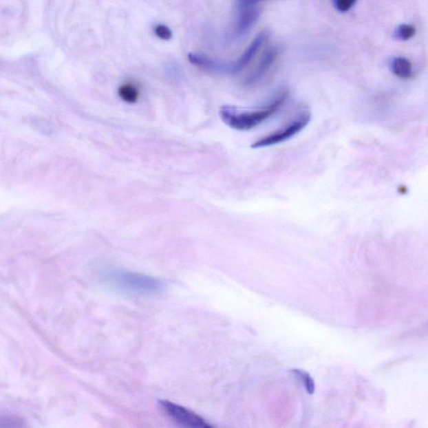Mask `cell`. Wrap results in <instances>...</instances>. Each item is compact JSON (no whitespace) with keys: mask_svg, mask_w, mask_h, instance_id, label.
<instances>
[{"mask_svg":"<svg viewBox=\"0 0 428 428\" xmlns=\"http://www.w3.org/2000/svg\"><path fill=\"white\" fill-rule=\"evenodd\" d=\"M159 405L165 414L179 425L189 428L211 427V425L204 418L184 407L169 402V400H159Z\"/></svg>","mask_w":428,"mask_h":428,"instance_id":"cell-4","label":"cell"},{"mask_svg":"<svg viewBox=\"0 0 428 428\" xmlns=\"http://www.w3.org/2000/svg\"><path fill=\"white\" fill-rule=\"evenodd\" d=\"M268 37V31L264 30L261 33H259L254 41L251 43V45L248 46V48L245 50L244 53L241 56L238 60L231 65H227V72L236 74L242 72L246 66L250 63L253 58L255 57L257 52L266 42Z\"/></svg>","mask_w":428,"mask_h":428,"instance_id":"cell-5","label":"cell"},{"mask_svg":"<svg viewBox=\"0 0 428 428\" xmlns=\"http://www.w3.org/2000/svg\"><path fill=\"white\" fill-rule=\"evenodd\" d=\"M156 36L162 39V40L169 41L172 38V31L169 27L163 25H159L155 27Z\"/></svg>","mask_w":428,"mask_h":428,"instance_id":"cell-12","label":"cell"},{"mask_svg":"<svg viewBox=\"0 0 428 428\" xmlns=\"http://www.w3.org/2000/svg\"><path fill=\"white\" fill-rule=\"evenodd\" d=\"M279 54V50L278 47H271L264 54L261 61H259L257 67L254 69L250 76L247 78L245 84L252 85L257 81L261 79V78L266 75V72L270 69L272 65L275 63L276 59H277Z\"/></svg>","mask_w":428,"mask_h":428,"instance_id":"cell-6","label":"cell"},{"mask_svg":"<svg viewBox=\"0 0 428 428\" xmlns=\"http://www.w3.org/2000/svg\"><path fill=\"white\" fill-rule=\"evenodd\" d=\"M299 373V376L303 377V383H305L307 392L312 394L314 390V384L312 378L306 373L295 371Z\"/></svg>","mask_w":428,"mask_h":428,"instance_id":"cell-14","label":"cell"},{"mask_svg":"<svg viewBox=\"0 0 428 428\" xmlns=\"http://www.w3.org/2000/svg\"><path fill=\"white\" fill-rule=\"evenodd\" d=\"M356 2V0H334V5L340 12H346Z\"/></svg>","mask_w":428,"mask_h":428,"instance_id":"cell-13","label":"cell"},{"mask_svg":"<svg viewBox=\"0 0 428 428\" xmlns=\"http://www.w3.org/2000/svg\"><path fill=\"white\" fill-rule=\"evenodd\" d=\"M189 60L191 63L200 66L201 68L214 72H225V65L220 63L202 54L190 53Z\"/></svg>","mask_w":428,"mask_h":428,"instance_id":"cell-8","label":"cell"},{"mask_svg":"<svg viewBox=\"0 0 428 428\" xmlns=\"http://www.w3.org/2000/svg\"><path fill=\"white\" fill-rule=\"evenodd\" d=\"M118 92L120 98L128 104H135L138 101L140 92L134 84H123L118 88Z\"/></svg>","mask_w":428,"mask_h":428,"instance_id":"cell-10","label":"cell"},{"mask_svg":"<svg viewBox=\"0 0 428 428\" xmlns=\"http://www.w3.org/2000/svg\"><path fill=\"white\" fill-rule=\"evenodd\" d=\"M263 0H239V6L243 8L252 7Z\"/></svg>","mask_w":428,"mask_h":428,"instance_id":"cell-15","label":"cell"},{"mask_svg":"<svg viewBox=\"0 0 428 428\" xmlns=\"http://www.w3.org/2000/svg\"><path fill=\"white\" fill-rule=\"evenodd\" d=\"M391 69L395 76L408 79L412 75V65L406 58L398 57L392 61Z\"/></svg>","mask_w":428,"mask_h":428,"instance_id":"cell-9","label":"cell"},{"mask_svg":"<svg viewBox=\"0 0 428 428\" xmlns=\"http://www.w3.org/2000/svg\"><path fill=\"white\" fill-rule=\"evenodd\" d=\"M416 34V29L414 25L403 24L396 29L395 36L400 41H408Z\"/></svg>","mask_w":428,"mask_h":428,"instance_id":"cell-11","label":"cell"},{"mask_svg":"<svg viewBox=\"0 0 428 428\" xmlns=\"http://www.w3.org/2000/svg\"><path fill=\"white\" fill-rule=\"evenodd\" d=\"M311 115L309 112H303L293 122L289 123V125L283 127L281 129L276 131L273 133L268 135L266 137H264L253 143L252 149H264V147L275 146L285 142L305 129L309 125Z\"/></svg>","mask_w":428,"mask_h":428,"instance_id":"cell-3","label":"cell"},{"mask_svg":"<svg viewBox=\"0 0 428 428\" xmlns=\"http://www.w3.org/2000/svg\"><path fill=\"white\" fill-rule=\"evenodd\" d=\"M248 9L241 14L236 27L237 36H243L252 28L260 17V10L256 8L248 7Z\"/></svg>","mask_w":428,"mask_h":428,"instance_id":"cell-7","label":"cell"},{"mask_svg":"<svg viewBox=\"0 0 428 428\" xmlns=\"http://www.w3.org/2000/svg\"><path fill=\"white\" fill-rule=\"evenodd\" d=\"M287 96V92H280L270 103L253 111L239 112L231 107H224L221 109L220 116L232 129L250 131L275 114L285 103Z\"/></svg>","mask_w":428,"mask_h":428,"instance_id":"cell-1","label":"cell"},{"mask_svg":"<svg viewBox=\"0 0 428 428\" xmlns=\"http://www.w3.org/2000/svg\"><path fill=\"white\" fill-rule=\"evenodd\" d=\"M104 279L109 285L125 293L153 295L165 289L161 280L151 276L123 270L108 271Z\"/></svg>","mask_w":428,"mask_h":428,"instance_id":"cell-2","label":"cell"}]
</instances>
